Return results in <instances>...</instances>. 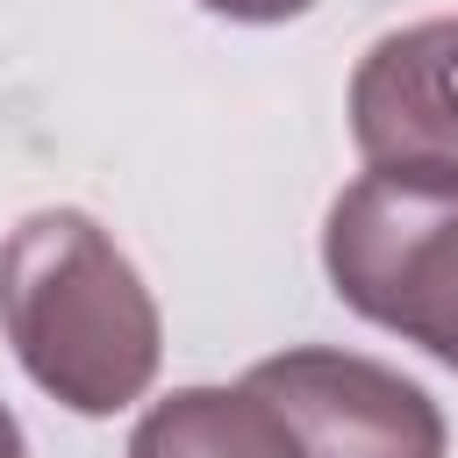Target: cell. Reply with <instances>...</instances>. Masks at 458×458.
<instances>
[{
    "instance_id": "obj_1",
    "label": "cell",
    "mask_w": 458,
    "mask_h": 458,
    "mask_svg": "<svg viewBox=\"0 0 458 458\" xmlns=\"http://www.w3.org/2000/svg\"><path fill=\"white\" fill-rule=\"evenodd\" d=\"M0 329L21 372L72 415H122L150 394L165 322L129 250L79 208H36L0 243Z\"/></svg>"
},
{
    "instance_id": "obj_2",
    "label": "cell",
    "mask_w": 458,
    "mask_h": 458,
    "mask_svg": "<svg viewBox=\"0 0 458 458\" xmlns=\"http://www.w3.org/2000/svg\"><path fill=\"white\" fill-rule=\"evenodd\" d=\"M322 265L344 308L458 372V179L365 172L329 200Z\"/></svg>"
},
{
    "instance_id": "obj_3",
    "label": "cell",
    "mask_w": 458,
    "mask_h": 458,
    "mask_svg": "<svg viewBox=\"0 0 458 458\" xmlns=\"http://www.w3.org/2000/svg\"><path fill=\"white\" fill-rule=\"evenodd\" d=\"M243 379L279 408L301 458H444L451 451L437 401L358 351L301 344V351L258 358Z\"/></svg>"
},
{
    "instance_id": "obj_4",
    "label": "cell",
    "mask_w": 458,
    "mask_h": 458,
    "mask_svg": "<svg viewBox=\"0 0 458 458\" xmlns=\"http://www.w3.org/2000/svg\"><path fill=\"white\" fill-rule=\"evenodd\" d=\"M351 136L365 172L458 179V14L408 21L358 57Z\"/></svg>"
},
{
    "instance_id": "obj_5",
    "label": "cell",
    "mask_w": 458,
    "mask_h": 458,
    "mask_svg": "<svg viewBox=\"0 0 458 458\" xmlns=\"http://www.w3.org/2000/svg\"><path fill=\"white\" fill-rule=\"evenodd\" d=\"M129 458H301V444L279 422V408L243 379V386H179V394H165L136 422Z\"/></svg>"
},
{
    "instance_id": "obj_6",
    "label": "cell",
    "mask_w": 458,
    "mask_h": 458,
    "mask_svg": "<svg viewBox=\"0 0 458 458\" xmlns=\"http://www.w3.org/2000/svg\"><path fill=\"white\" fill-rule=\"evenodd\" d=\"M208 14H229V21H293L308 14L315 0H200Z\"/></svg>"
},
{
    "instance_id": "obj_7",
    "label": "cell",
    "mask_w": 458,
    "mask_h": 458,
    "mask_svg": "<svg viewBox=\"0 0 458 458\" xmlns=\"http://www.w3.org/2000/svg\"><path fill=\"white\" fill-rule=\"evenodd\" d=\"M0 458H29V444H21V422H14V408L0 401Z\"/></svg>"
}]
</instances>
